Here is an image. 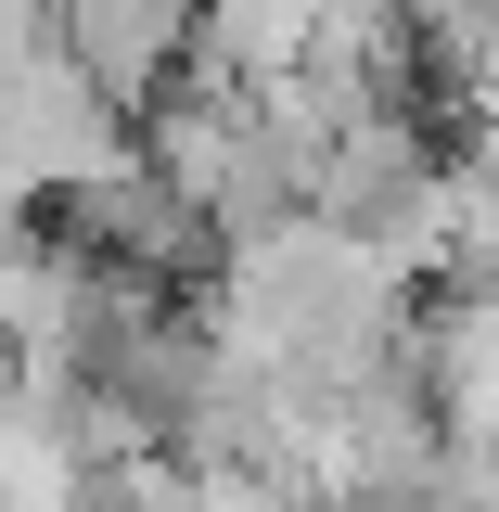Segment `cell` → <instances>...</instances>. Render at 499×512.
<instances>
[{
    "mask_svg": "<svg viewBox=\"0 0 499 512\" xmlns=\"http://www.w3.org/2000/svg\"><path fill=\"white\" fill-rule=\"evenodd\" d=\"M128 154V116L77 77V64H26V77H0V218H52L77 180H103Z\"/></svg>",
    "mask_w": 499,
    "mask_h": 512,
    "instance_id": "obj_1",
    "label": "cell"
},
{
    "mask_svg": "<svg viewBox=\"0 0 499 512\" xmlns=\"http://www.w3.org/2000/svg\"><path fill=\"white\" fill-rule=\"evenodd\" d=\"M52 13H64V64H77V77L141 128V103L180 77L192 13H205V0H52Z\"/></svg>",
    "mask_w": 499,
    "mask_h": 512,
    "instance_id": "obj_2",
    "label": "cell"
}]
</instances>
